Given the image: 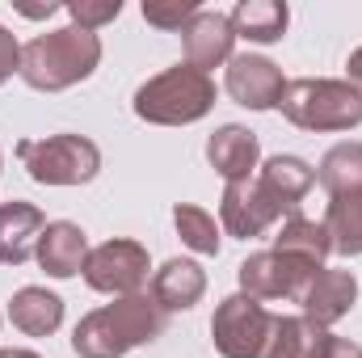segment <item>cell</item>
<instances>
[{
  "instance_id": "obj_22",
  "label": "cell",
  "mask_w": 362,
  "mask_h": 358,
  "mask_svg": "<svg viewBox=\"0 0 362 358\" xmlns=\"http://www.w3.org/2000/svg\"><path fill=\"white\" fill-rule=\"evenodd\" d=\"M329 329H316L303 316H274L270 346L262 358H320Z\"/></svg>"
},
{
  "instance_id": "obj_6",
  "label": "cell",
  "mask_w": 362,
  "mask_h": 358,
  "mask_svg": "<svg viewBox=\"0 0 362 358\" xmlns=\"http://www.w3.org/2000/svg\"><path fill=\"white\" fill-rule=\"evenodd\" d=\"M274 316L266 312L262 299L236 291L228 299H219L215 316H211V342L223 358H262L270 346Z\"/></svg>"
},
{
  "instance_id": "obj_31",
  "label": "cell",
  "mask_w": 362,
  "mask_h": 358,
  "mask_svg": "<svg viewBox=\"0 0 362 358\" xmlns=\"http://www.w3.org/2000/svg\"><path fill=\"white\" fill-rule=\"evenodd\" d=\"M0 358H42L38 350H0Z\"/></svg>"
},
{
  "instance_id": "obj_33",
  "label": "cell",
  "mask_w": 362,
  "mask_h": 358,
  "mask_svg": "<svg viewBox=\"0 0 362 358\" xmlns=\"http://www.w3.org/2000/svg\"><path fill=\"white\" fill-rule=\"evenodd\" d=\"M0 321H4V316H0Z\"/></svg>"
},
{
  "instance_id": "obj_3",
  "label": "cell",
  "mask_w": 362,
  "mask_h": 358,
  "mask_svg": "<svg viewBox=\"0 0 362 358\" xmlns=\"http://www.w3.org/2000/svg\"><path fill=\"white\" fill-rule=\"evenodd\" d=\"M131 110L152 127H189L215 110V81L189 64L165 68L135 89Z\"/></svg>"
},
{
  "instance_id": "obj_2",
  "label": "cell",
  "mask_w": 362,
  "mask_h": 358,
  "mask_svg": "<svg viewBox=\"0 0 362 358\" xmlns=\"http://www.w3.org/2000/svg\"><path fill=\"white\" fill-rule=\"evenodd\" d=\"M101 64V38L81 25H59L21 47V81L38 93H64L89 81Z\"/></svg>"
},
{
  "instance_id": "obj_24",
  "label": "cell",
  "mask_w": 362,
  "mask_h": 358,
  "mask_svg": "<svg viewBox=\"0 0 362 358\" xmlns=\"http://www.w3.org/2000/svg\"><path fill=\"white\" fill-rule=\"evenodd\" d=\"M316 181L329 190V194H350V190H362V144H337L320 156L316 165Z\"/></svg>"
},
{
  "instance_id": "obj_10",
  "label": "cell",
  "mask_w": 362,
  "mask_h": 358,
  "mask_svg": "<svg viewBox=\"0 0 362 358\" xmlns=\"http://www.w3.org/2000/svg\"><path fill=\"white\" fill-rule=\"evenodd\" d=\"M282 219L278 202L257 181H228L219 198V228L236 241H257Z\"/></svg>"
},
{
  "instance_id": "obj_20",
  "label": "cell",
  "mask_w": 362,
  "mask_h": 358,
  "mask_svg": "<svg viewBox=\"0 0 362 358\" xmlns=\"http://www.w3.org/2000/svg\"><path fill=\"white\" fill-rule=\"evenodd\" d=\"M274 253H286V258H299L308 266H325L329 253H333V241L325 232L320 219H308V215H286L278 236H274Z\"/></svg>"
},
{
  "instance_id": "obj_7",
  "label": "cell",
  "mask_w": 362,
  "mask_h": 358,
  "mask_svg": "<svg viewBox=\"0 0 362 358\" xmlns=\"http://www.w3.org/2000/svg\"><path fill=\"white\" fill-rule=\"evenodd\" d=\"M148 270L152 258L139 241H127V236H114V241H101L97 249H89V262H85V282H89L97 295H139L148 287Z\"/></svg>"
},
{
  "instance_id": "obj_11",
  "label": "cell",
  "mask_w": 362,
  "mask_h": 358,
  "mask_svg": "<svg viewBox=\"0 0 362 358\" xmlns=\"http://www.w3.org/2000/svg\"><path fill=\"white\" fill-rule=\"evenodd\" d=\"M358 304V278L354 270H329L320 266L312 274L308 291L299 295V308H303V321H312L316 329H333L337 321H346Z\"/></svg>"
},
{
  "instance_id": "obj_26",
  "label": "cell",
  "mask_w": 362,
  "mask_h": 358,
  "mask_svg": "<svg viewBox=\"0 0 362 358\" xmlns=\"http://www.w3.org/2000/svg\"><path fill=\"white\" fill-rule=\"evenodd\" d=\"M68 8V17H72V25H81V30H101V25H110L118 13H122V0H72V4H64Z\"/></svg>"
},
{
  "instance_id": "obj_29",
  "label": "cell",
  "mask_w": 362,
  "mask_h": 358,
  "mask_svg": "<svg viewBox=\"0 0 362 358\" xmlns=\"http://www.w3.org/2000/svg\"><path fill=\"white\" fill-rule=\"evenodd\" d=\"M346 81L362 93V47H354V51H350V59H346Z\"/></svg>"
},
{
  "instance_id": "obj_23",
  "label": "cell",
  "mask_w": 362,
  "mask_h": 358,
  "mask_svg": "<svg viewBox=\"0 0 362 358\" xmlns=\"http://www.w3.org/2000/svg\"><path fill=\"white\" fill-rule=\"evenodd\" d=\"M173 228H177L181 245L194 249L198 258H219V249H223V228H219V219H215L206 207H198V202H177V207H173Z\"/></svg>"
},
{
  "instance_id": "obj_27",
  "label": "cell",
  "mask_w": 362,
  "mask_h": 358,
  "mask_svg": "<svg viewBox=\"0 0 362 358\" xmlns=\"http://www.w3.org/2000/svg\"><path fill=\"white\" fill-rule=\"evenodd\" d=\"M13 72H21V42L13 38L8 25H0V85H4Z\"/></svg>"
},
{
  "instance_id": "obj_25",
  "label": "cell",
  "mask_w": 362,
  "mask_h": 358,
  "mask_svg": "<svg viewBox=\"0 0 362 358\" xmlns=\"http://www.w3.org/2000/svg\"><path fill=\"white\" fill-rule=\"evenodd\" d=\"M198 8H202L198 0H144L139 13H144V21L156 25V30H185Z\"/></svg>"
},
{
  "instance_id": "obj_15",
  "label": "cell",
  "mask_w": 362,
  "mask_h": 358,
  "mask_svg": "<svg viewBox=\"0 0 362 358\" xmlns=\"http://www.w3.org/2000/svg\"><path fill=\"white\" fill-rule=\"evenodd\" d=\"M42 228H47V215L34 202L25 198L0 202V266H25L38 249Z\"/></svg>"
},
{
  "instance_id": "obj_32",
  "label": "cell",
  "mask_w": 362,
  "mask_h": 358,
  "mask_svg": "<svg viewBox=\"0 0 362 358\" xmlns=\"http://www.w3.org/2000/svg\"><path fill=\"white\" fill-rule=\"evenodd\" d=\"M0 169H4V152H0Z\"/></svg>"
},
{
  "instance_id": "obj_19",
  "label": "cell",
  "mask_w": 362,
  "mask_h": 358,
  "mask_svg": "<svg viewBox=\"0 0 362 358\" xmlns=\"http://www.w3.org/2000/svg\"><path fill=\"white\" fill-rule=\"evenodd\" d=\"M236 38L245 42H257V47H270L286 38V25H291V8L282 0H240L232 13H228Z\"/></svg>"
},
{
  "instance_id": "obj_21",
  "label": "cell",
  "mask_w": 362,
  "mask_h": 358,
  "mask_svg": "<svg viewBox=\"0 0 362 358\" xmlns=\"http://www.w3.org/2000/svg\"><path fill=\"white\" fill-rule=\"evenodd\" d=\"M329 241H333V253L341 258H362V190L350 194H333L329 198V215L320 219Z\"/></svg>"
},
{
  "instance_id": "obj_8",
  "label": "cell",
  "mask_w": 362,
  "mask_h": 358,
  "mask_svg": "<svg viewBox=\"0 0 362 358\" xmlns=\"http://www.w3.org/2000/svg\"><path fill=\"white\" fill-rule=\"evenodd\" d=\"M320 266H308L299 258H286V253H274V249H262V253H249L240 266H236V282L245 295L253 299H295L308 291L312 274Z\"/></svg>"
},
{
  "instance_id": "obj_1",
  "label": "cell",
  "mask_w": 362,
  "mask_h": 358,
  "mask_svg": "<svg viewBox=\"0 0 362 358\" xmlns=\"http://www.w3.org/2000/svg\"><path fill=\"white\" fill-rule=\"evenodd\" d=\"M169 325V312L148 295H122L105 308L76 321L72 329V354L76 358H127L139 346H152Z\"/></svg>"
},
{
  "instance_id": "obj_9",
  "label": "cell",
  "mask_w": 362,
  "mask_h": 358,
  "mask_svg": "<svg viewBox=\"0 0 362 358\" xmlns=\"http://www.w3.org/2000/svg\"><path fill=\"white\" fill-rule=\"evenodd\" d=\"M223 89H228V97H232L236 105H245V110H253V114H266V110H278L286 81H282V68H278L274 59L245 51V55H232V59H228V68H223Z\"/></svg>"
},
{
  "instance_id": "obj_14",
  "label": "cell",
  "mask_w": 362,
  "mask_h": 358,
  "mask_svg": "<svg viewBox=\"0 0 362 358\" xmlns=\"http://www.w3.org/2000/svg\"><path fill=\"white\" fill-rule=\"evenodd\" d=\"M34 262L47 270L51 278H76L85 274L89 262V236L81 224L72 219H51L38 236V249H34Z\"/></svg>"
},
{
  "instance_id": "obj_13",
  "label": "cell",
  "mask_w": 362,
  "mask_h": 358,
  "mask_svg": "<svg viewBox=\"0 0 362 358\" xmlns=\"http://www.w3.org/2000/svg\"><path fill=\"white\" fill-rule=\"evenodd\" d=\"M206 161L223 181H253V169H262V139L240 122H223L206 139Z\"/></svg>"
},
{
  "instance_id": "obj_18",
  "label": "cell",
  "mask_w": 362,
  "mask_h": 358,
  "mask_svg": "<svg viewBox=\"0 0 362 358\" xmlns=\"http://www.w3.org/2000/svg\"><path fill=\"white\" fill-rule=\"evenodd\" d=\"M8 321L25 337H51L64 325V299L47 287H21L8 299Z\"/></svg>"
},
{
  "instance_id": "obj_5",
  "label": "cell",
  "mask_w": 362,
  "mask_h": 358,
  "mask_svg": "<svg viewBox=\"0 0 362 358\" xmlns=\"http://www.w3.org/2000/svg\"><path fill=\"white\" fill-rule=\"evenodd\" d=\"M17 161L38 185H89L101 173V148L89 135H76V131L21 139Z\"/></svg>"
},
{
  "instance_id": "obj_4",
  "label": "cell",
  "mask_w": 362,
  "mask_h": 358,
  "mask_svg": "<svg viewBox=\"0 0 362 358\" xmlns=\"http://www.w3.org/2000/svg\"><path fill=\"white\" fill-rule=\"evenodd\" d=\"M278 110L299 131H354L362 122V93L350 81L299 76L286 81Z\"/></svg>"
},
{
  "instance_id": "obj_30",
  "label": "cell",
  "mask_w": 362,
  "mask_h": 358,
  "mask_svg": "<svg viewBox=\"0 0 362 358\" xmlns=\"http://www.w3.org/2000/svg\"><path fill=\"white\" fill-rule=\"evenodd\" d=\"M64 4H42V8H21V17H30V21H42V17H55Z\"/></svg>"
},
{
  "instance_id": "obj_17",
  "label": "cell",
  "mask_w": 362,
  "mask_h": 358,
  "mask_svg": "<svg viewBox=\"0 0 362 358\" xmlns=\"http://www.w3.org/2000/svg\"><path fill=\"white\" fill-rule=\"evenodd\" d=\"M257 185L278 202L282 215H295V207L308 198V190L316 185V169L303 161V156H291V152H278L270 161H262V173Z\"/></svg>"
},
{
  "instance_id": "obj_12",
  "label": "cell",
  "mask_w": 362,
  "mask_h": 358,
  "mask_svg": "<svg viewBox=\"0 0 362 358\" xmlns=\"http://www.w3.org/2000/svg\"><path fill=\"white\" fill-rule=\"evenodd\" d=\"M181 47H185V64L211 76V68H228V59L236 55V30L228 13L198 8L189 25L181 30Z\"/></svg>"
},
{
  "instance_id": "obj_16",
  "label": "cell",
  "mask_w": 362,
  "mask_h": 358,
  "mask_svg": "<svg viewBox=\"0 0 362 358\" xmlns=\"http://www.w3.org/2000/svg\"><path fill=\"white\" fill-rule=\"evenodd\" d=\"M148 295L165 312H189L206 295V270L198 262H189V258H173L148 278Z\"/></svg>"
},
{
  "instance_id": "obj_28",
  "label": "cell",
  "mask_w": 362,
  "mask_h": 358,
  "mask_svg": "<svg viewBox=\"0 0 362 358\" xmlns=\"http://www.w3.org/2000/svg\"><path fill=\"white\" fill-rule=\"evenodd\" d=\"M320 358H362V346H358V342H350V337L329 333V337H325V350H320Z\"/></svg>"
}]
</instances>
